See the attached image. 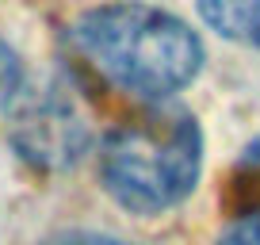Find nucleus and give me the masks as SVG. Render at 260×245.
Here are the masks:
<instances>
[{"label": "nucleus", "mask_w": 260, "mask_h": 245, "mask_svg": "<svg viewBox=\"0 0 260 245\" xmlns=\"http://www.w3.org/2000/svg\"><path fill=\"white\" fill-rule=\"evenodd\" d=\"M73 46L107 84L142 100L184 92L207 62L191 23L138 0L84 12L73 27Z\"/></svg>", "instance_id": "nucleus-1"}, {"label": "nucleus", "mask_w": 260, "mask_h": 245, "mask_svg": "<svg viewBox=\"0 0 260 245\" xmlns=\"http://www.w3.org/2000/svg\"><path fill=\"white\" fill-rule=\"evenodd\" d=\"M100 184L138 219L180 207L203 172V131L187 107L149 100L100 142Z\"/></svg>", "instance_id": "nucleus-2"}, {"label": "nucleus", "mask_w": 260, "mask_h": 245, "mask_svg": "<svg viewBox=\"0 0 260 245\" xmlns=\"http://www.w3.org/2000/svg\"><path fill=\"white\" fill-rule=\"evenodd\" d=\"M8 138L23 161H31L35 169L57 172L69 169L88 149V122H84L81 107L73 104V96H65L57 84H50L31 96H16Z\"/></svg>", "instance_id": "nucleus-3"}, {"label": "nucleus", "mask_w": 260, "mask_h": 245, "mask_svg": "<svg viewBox=\"0 0 260 245\" xmlns=\"http://www.w3.org/2000/svg\"><path fill=\"white\" fill-rule=\"evenodd\" d=\"M226 207L234 211V219L260 211V138L245 146L241 161H237L234 176H230V196H226Z\"/></svg>", "instance_id": "nucleus-4"}, {"label": "nucleus", "mask_w": 260, "mask_h": 245, "mask_svg": "<svg viewBox=\"0 0 260 245\" xmlns=\"http://www.w3.org/2000/svg\"><path fill=\"white\" fill-rule=\"evenodd\" d=\"M199 12L226 39L249 42L252 27H256V16H260V0H199Z\"/></svg>", "instance_id": "nucleus-5"}, {"label": "nucleus", "mask_w": 260, "mask_h": 245, "mask_svg": "<svg viewBox=\"0 0 260 245\" xmlns=\"http://www.w3.org/2000/svg\"><path fill=\"white\" fill-rule=\"evenodd\" d=\"M19 92H23V62L8 42H0V107L16 104Z\"/></svg>", "instance_id": "nucleus-6"}, {"label": "nucleus", "mask_w": 260, "mask_h": 245, "mask_svg": "<svg viewBox=\"0 0 260 245\" xmlns=\"http://www.w3.org/2000/svg\"><path fill=\"white\" fill-rule=\"evenodd\" d=\"M218 245H260V211L234 219L226 230H222Z\"/></svg>", "instance_id": "nucleus-7"}, {"label": "nucleus", "mask_w": 260, "mask_h": 245, "mask_svg": "<svg viewBox=\"0 0 260 245\" xmlns=\"http://www.w3.org/2000/svg\"><path fill=\"white\" fill-rule=\"evenodd\" d=\"M39 245H126L115 234H100V230H57V234L42 237Z\"/></svg>", "instance_id": "nucleus-8"}, {"label": "nucleus", "mask_w": 260, "mask_h": 245, "mask_svg": "<svg viewBox=\"0 0 260 245\" xmlns=\"http://www.w3.org/2000/svg\"><path fill=\"white\" fill-rule=\"evenodd\" d=\"M249 42H252V46H260V16H256V27H252V35H249Z\"/></svg>", "instance_id": "nucleus-9"}]
</instances>
